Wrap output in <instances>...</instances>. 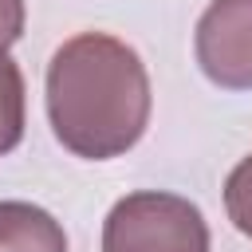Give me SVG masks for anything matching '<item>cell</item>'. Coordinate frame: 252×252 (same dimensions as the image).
I'll list each match as a JSON object with an SVG mask.
<instances>
[{"label":"cell","instance_id":"52a82bcc","mask_svg":"<svg viewBox=\"0 0 252 252\" xmlns=\"http://www.w3.org/2000/svg\"><path fill=\"white\" fill-rule=\"evenodd\" d=\"M24 20H28L24 0H0V51H8L24 35Z\"/></svg>","mask_w":252,"mask_h":252},{"label":"cell","instance_id":"8992f818","mask_svg":"<svg viewBox=\"0 0 252 252\" xmlns=\"http://www.w3.org/2000/svg\"><path fill=\"white\" fill-rule=\"evenodd\" d=\"M224 213L236 224V232L252 240V154L240 158L224 181Z\"/></svg>","mask_w":252,"mask_h":252},{"label":"cell","instance_id":"5b68a950","mask_svg":"<svg viewBox=\"0 0 252 252\" xmlns=\"http://www.w3.org/2000/svg\"><path fill=\"white\" fill-rule=\"evenodd\" d=\"M24 75L8 51H0V158L12 154L24 138Z\"/></svg>","mask_w":252,"mask_h":252},{"label":"cell","instance_id":"7a4b0ae2","mask_svg":"<svg viewBox=\"0 0 252 252\" xmlns=\"http://www.w3.org/2000/svg\"><path fill=\"white\" fill-rule=\"evenodd\" d=\"M102 252H209V224L189 197L138 189L110 205Z\"/></svg>","mask_w":252,"mask_h":252},{"label":"cell","instance_id":"277c9868","mask_svg":"<svg viewBox=\"0 0 252 252\" xmlns=\"http://www.w3.org/2000/svg\"><path fill=\"white\" fill-rule=\"evenodd\" d=\"M0 252H67V232L32 201H0Z\"/></svg>","mask_w":252,"mask_h":252},{"label":"cell","instance_id":"3957f363","mask_svg":"<svg viewBox=\"0 0 252 252\" xmlns=\"http://www.w3.org/2000/svg\"><path fill=\"white\" fill-rule=\"evenodd\" d=\"M197 63L220 91H252V0H213L193 35Z\"/></svg>","mask_w":252,"mask_h":252},{"label":"cell","instance_id":"6da1fadb","mask_svg":"<svg viewBox=\"0 0 252 252\" xmlns=\"http://www.w3.org/2000/svg\"><path fill=\"white\" fill-rule=\"evenodd\" d=\"M150 75L138 51L106 32L71 35L47 63V122L63 150L106 161L150 126Z\"/></svg>","mask_w":252,"mask_h":252}]
</instances>
